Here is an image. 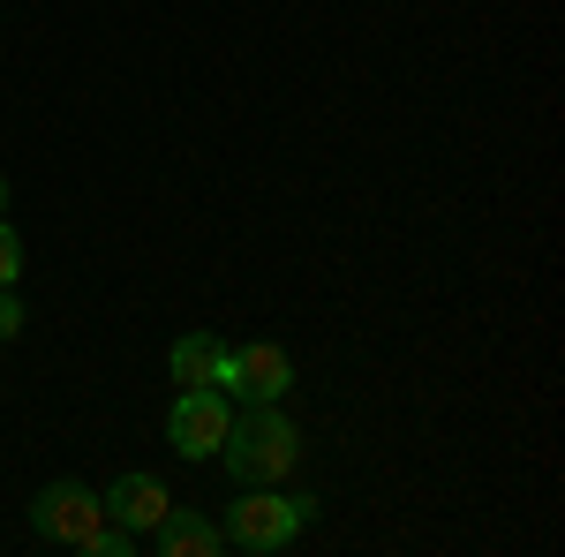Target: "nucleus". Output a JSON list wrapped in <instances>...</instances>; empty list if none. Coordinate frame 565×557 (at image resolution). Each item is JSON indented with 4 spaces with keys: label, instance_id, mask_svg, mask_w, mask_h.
I'll return each instance as SVG.
<instances>
[{
    "label": "nucleus",
    "instance_id": "obj_1",
    "mask_svg": "<svg viewBox=\"0 0 565 557\" xmlns=\"http://www.w3.org/2000/svg\"><path fill=\"white\" fill-rule=\"evenodd\" d=\"M226 468H234V482H279V474L302 460V437H295V422L279 415V399H264V407H249L242 422L226 429Z\"/></svg>",
    "mask_w": 565,
    "mask_h": 557
},
{
    "label": "nucleus",
    "instance_id": "obj_2",
    "mask_svg": "<svg viewBox=\"0 0 565 557\" xmlns=\"http://www.w3.org/2000/svg\"><path fill=\"white\" fill-rule=\"evenodd\" d=\"M309 513H317L309 497H279L271 482H249V497H234V505H226V543H234V550H249V557L287 550V543L302 535Z\"/></svg>",
    "mask_w": 565,
    "mask_h": 557
},
{
    "label": "nucleus",
    "instance_id": "obj_3",
    "mask_svg": "<svg viewBox=\"0 0 565 557\" xmlns=\"http://www.w3.org/2000/svg\"><path fill=\"white\" fill-rule=\"evenodd\" d=\"M31 527H39V543L90 550V535L106 527V497H98V490H84V482H45L39 505H31Z\"/></svg>",
    "mask_w": 565,
    "mask_h": 557
},
{
    "label": "nucleus",
    "instance_id": "obj_4",
    "mask_svg": "<svg viewBox=\"0 0 565 557\" xmlns=\"http://www.w3.org/2000/svg\"><path fill=\"white\" fill-rule=\"evenodd\" d=\"M226 429H234V407H226V392H218V385L181 392L174 415H167V437H174L181 460H212L218 444H226Z\"/></svg>",
    "mask_w": 565,
    "mask_h": 557
},
{
    "label": "nucleus",
    "instance_id": "obj_5",
    "mask_svg": "<svg viewBox=\"0 0 565 557\" xmlns=\"http://www.w3.org/2000/svg\"><path fill=\"white\" fill-rule=\"evenodd\" d=\"M287 385H295V362H287V354H279L271 340L226 346V377H218V392H234V399H249V407H264V399H279Z\"/></svg>",
    "mask_w": 565,
    "mask_h": 557
},
{
    "label": "nucleus",
    "instance_id": "obj_6",
    "mask_svg": "<svg viewBox=\"0 0 565 557\" xmlns=\"http://www.w3.org/2000/svg\"><path fill=\"white\" fill-rule=\"evenodd\" d=\"M167 513H174V497H167L159 474H121V482L106 490V519H121L129 535H151Z\"/></svg>",
    "mask_w": 565,
    "mask_h": 557
},
{
    "label": "nucleus",
    "instance_id": "obj_7",
    "mask_svg": "<svg viewBox=\"0 0 565 557\" xmlns=\"http://www.w3.org/2000/svg\"><path fill=\"white\" fill-rule=\"evenodd\" d=\"M226 377V346L212 340V332H181L174 340V385L181 392H204Z\"/></svg>",
    "mask_w": 565,
    "mask_h": 557
},
{
    "label": "nucleus",
    "instance_id": "obj_8",
    "mask_svg": "<svg viewBox=\"0 0 565 557\" xmlns=\"http://www.w3.org/2000/svg\"><path fill=\"white\" fill-rule=\"evenodd\" d=\"M151 535H159V557H212L218 550V527L204 513H189V505H174Z\"/></svg>",
    "mask_w": 565,
    "mask_h": 557
},
{
    "label": "nucleus",
    "instance_id": "obj_9",
    "mask_svg": "<svg viewBox=\"0 0 565 557\" xmlns=\"http://www.w3.org/2000/svg\"><path fill=\"white\" fill-rule=\"evenodd\" d=\"M15 279H23V234L0 218V287H15Z\"/></svg>",
    "mask_w": 565,
    "mask_h": 557
},
{
    "label": "nucleus",
    "instance_id": "obj_10",
    "mask_svg": "<svg viewBox=\"0 0 565 557\" xmlns=\"http://www.w3.org/2000/svg\"><path fill=\"white\" fill-rule=\"evenodd\" d=\"M23 332V301H15V287H0V340H15Z\"/></svg>",
    "mask_w": 565,
    "mask_h": 557
},
{
    "label": "nucleus",
    "instance_id": "obj_11",
    "mask_svg": "<svg viewBox=\"0 0 565 557\" xmlns=\"http://www.w3.org/2000/svg\"><path fill=\"white\" fill-rule=\"evenodd\" d=\"M0 212H8V173H0Z\"/></svg>",
    "mask_w": 565,
    "mask_h": 557
}]
</instances>
